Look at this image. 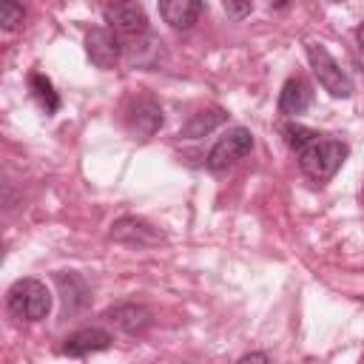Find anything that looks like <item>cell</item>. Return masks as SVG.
<instances>
[{"mask_svg": "<svg viewBox=\"0 0 364 364\" xmlns=\"http://www.w3.org/2000/svg\"><path fill=\"white\" fill-rule=\"evenodd\" d=\"M125 119H128V128H131L134 136L148 139V136H154L162 128V108H159V102L154 97L139 94V97H134L128 102Z\"/></svg>", "mask_w": 364, "mask_h": 364, "instance_id": "obj_6", "label": "cell"}, {"mask_svg": "<svg viewBox=\"0 0 364 364\" xmlns=\"http://www.w3.org/2000/svg\"><path fill=\"white\" fill-rule=\"evenodd\" d=\"M105 321H111L114 327H119L122 333L128 336H142L148 327H151V310L145 304H136V301H125V304H117L111 310H105L102 316Z\"/></svg>", "mask_w": 364, "mask_h": 364, "instance_id": "obj_11", "label": "cell"}, {"mask_svg": "<svg viewBox=\"0 0 364 364\" xmlns=\"http://www.w3.org/2000/svg\"><path fill=\"white\" fill-rule=\"evenodd\" d=\"M111 239L125 242V245H136V247H151V245L162 242V233L154 225H148L145 219L122 216V219H117L111 225Z\"/></svg>", "mask_w": 364, "mask_h": 364, "instance_id": "obj_9", "label": "cell"}, {"mask_svg": "<svg viewBox=\"0 0 364 364\" xmlns=\"http://www.w3.org/2000/svg\"><path fill=\"white\" fill-rule=\"evenodd\" d=\"M85 54L97 68H114L119 63V57H122L119 37L108 26H94L85 34Z\"/></svg>", "mask_w": 364, "mask_h": 364, "instance_id": "obj_8", "label": "cell"}, {"mask_svg": "<svg viewBox=\"0 0 364 364\" xmlns=\"http://www.w3.org/2000/svg\"><path fill=\"white\" fill-rule=\"evenodd\" d=\"M236 364H270V358H267V353H262V350H253V353L242 355Z\"/></svg>", "mask_w": 364, "mask_h": 364, "instance_id": "obj_18", "label": "cell"}, {"mask_svg": "<svg viewBox=\"0 0 364 364\" xmlns=\"http://www.w3.org/2000/svg\"><path fill=\"white\" fill-rule=\"evenodd\" d=\"M361 199H364V182H361Z\"/></svg>", "mask_w": 364, "mask_h": 364, "instance_id": "obj_20", "label": "cell"}, {"mask_svg": "<svg viewBox=\"0 0 364 364\" xmlns=\"http://www.w3.org/2000/svg\"><path fill=\"white\" fill-rule=\"evenodd\" d=\"M28 88H31V97L40 102V108L46 114H54L60 108V97H57V91H54V85H51V80L46 74L31 71L28 74Z\"/></svg>", "mask_w": 364, "mask_h": 364, "instance_id": "obj_15", "label": "cell"}, {"mask_svg": "<svg viewBox=\"0 0 364 364\" xmlns=\"http://www.w3.org/2000/svg\"><path fill=\"white\" fill-rule=\"evenodd\" d=\"M57 290H60V301H63V318H71L77 313H82L91 304V284L74 273V270H60L54 276Z\"/></svg>", "mask_w": 364, "mask_h": 364, "instance_id": "obj_7", "label": "cell"}, {"mask_svg": "<svg viewBox=\"0 0 364 364\" xmlns=\"http://www.w3.org/2000/svg\"><path fill=\"white\" fill-rule=\"evenodd\" d=\"M6 304L20 321H43L51 310V293L40 279H17L6 293Z\"/></svg>", "mask_w": 364, "mask_h": 364, "instance_id": "obj_2", "label": "cell"}, {"mask_svg": "<svg viewBox=\"0 0 364 364\" xmlns=\"http://www.w3.org/2000/svg\"><path fill=\"white\" fill-rule=\"evenodd\" d=\"M202 11H205V3H199V0H162L159 3L162 20L171 28H182V31L191 28L199 20Z\"/></svg>", "mask_w": 364, "mask_h": 364, "instance_id": "obj_13", "label": "cell"}, {"mask_svg": "<svg viewBox=\"0 0 364 364\" xmlns=\"http://www.w3.org/2000/svg\"><path fill=\"white\" fill-rule=\"evenodd\" d=\"M282 136L290 145V151L296 154L301 173L316 185L330 182L338 173V168L344 165L347 154H350V148L341 139L318 134V131H313V128H307L296 119L282 125Z\"/></svg>", "mask_w": 364, "mask_h": 364, "instance_id": "obj_1", "label": "cell"}, {"mask_svg": "<svg viewBox=\"0 0 364 364\" xmlns=\"http://www.w3.org/2000/svg\"><path fill=\"white\" fill-rule=\"evenodd\" d=\"M111 344H114V338H111L108 330H102V327H85V330L71 333L63 341L60 353L63 355H71V358H82V355H91V353H102Z\"/></svg>", "mask_w": 364, "mask_h": 364, "instance_id": "obj_10", "label": "cell"}, {"mask_svg": "<svg viewBox=\"0 0 364 364\" xmlns=\"http://www.w3.org/2000/svg\"><path fill=\"white\" fill-rule=\"evenodd\" d=\"M23 17H26V9L20 3L6 0L0 6V26H3V31H17L23 26Z\"/></svg>", "mask_w": 364, "mask_h": 364, "instance_id": "obj_16", "label": "cell"}, {"mask_svg": "<svg viewBox=\"0 0 364 364\" xmlns=\"http://www.w3.org/2000/svg\"><path fill=\"white\" fill-rule=\"evenodd\" d=\"M310 102H313V88L299 74L290 77L279 91V114L282 117H299L310 108Z\"/></svg>", "mask_w": 364, "mask_h": 364, "instance_id": "obj_12", "label": "cell"}, {"mask_svg": "<svg viewBox=\"0 0 364 364\" xmlns=\"http://www.w3.org/2000/svg\"><path fill=\"white\" fill-rule=\"evenodd\" d=\"M304 46H307V60H310V68H313L318 85H321L330 97H336V100H347V97H353V91H355L353 77L338 65V60H336L321 43L307 40Z\"/></svg>", "mask_w": 364, "mask_h": 364, "instance_id": "obj_3", "label": "cell"}, {"mask_svg": "<svg viewBox=\"0 0 364 364\" xmlns=\"http://www.w3.org/2000/svg\"><path fill=\"white\" fill-rule=\"evenodd\" d=\"M102 17L117 37H128V40L148 37V14L139 3H111L102 9Z\"/></svg>", "mask_w": 364, "mask_h": 364, "instance_id": "obj_5", "label": "cell"}, {"mask_svg": "<svg viewBox=\"0 0 364 364\" xmlns=\"http://www.w3.org/2000/svg\"><path fill=\"white\" fill-rule=\"evenodd\" d=\"M225 14L228 17H233V20H242V17H247L250 11H253V3H233V0H225Z\"/></svg>", "mask_w": 364, "mask_h": 364, "instance_id": "obj_17", "label": "cell"}, {"mask_svg": "<svg viewBox=\"0 0 364 364\" xmlns=\"http://www.w3.org/2000/svg\"><path fill=\"white\" fill-rule=\"evenodd\" d=\"M228 119V114L222 111V108H210V111H199V114H193L185 125H182V131H179V136H185V139H196V136H205V134H210L216 125H222Z\"/></svg>", "mask_w": 364, "mask_h": 364, "instance_id": "obj_14", "label": "cell"}, {"mask_svg": "<svg viewBox=\"0 0 364 364\" xmlns=\"http://www.w3.org/2000/svg\"><path fill=\"white\" fill-rule=\"evenodd\" d=\"M250 151H253V134H250L247 128L236 125V128H228V131L213 142V148H210L208 156H205V165H208L210 171H225V168L236 165L239 159H245Z\"/></svg>", "mask_w": 364, "mask_h": 364, "instance_id": "obj_4", "label": "cell"}, {"mask_svg": "<svg viewBox=\"0 0 364 364\" xmlns=\"http://www.w3.org/2000/svg\"><path fill=\"white\" fill-rule=\"evenodd\" d=\"M355 40H358V46H361V51H364V20H361V26L355 28Z\"/></svg>", "mask_w": 364, "mask_h": 364, "instance_id": "obj_19", "label": "cell"}]
</instances>
